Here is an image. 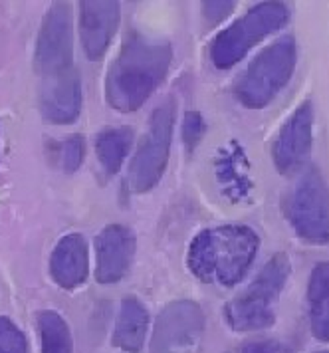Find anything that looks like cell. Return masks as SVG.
Instances as JSON below:
<instances>
[{
    "label": "cell",
    "instance_id": "277c9868",
    "mask_svg": "<svg viewBox=\"0 0 329 353\" xmlns=\"http://www.w3.org/2000/svg\"><path fill=\"white\" fill-rule=\"evenodd\" d=\"M203 334L201 305L190 300H177L161 310L149 353H199Z\"/></svg>",
    "mask_w": 329,
    "mask_h": 353
},
{
    "label": "cell",
    "instance_id": "7c38bea8",
    "mask_svg": "<svg viewBox=\"0 0 329 353\" xmlns=\"http://www.w3.org/2000/svg\"><path fill=\"white\" fill-rule=\"evenodd\" d=\"M50 274L66 290L81 286L88 278V244L81 234H68L56 244L50 256Z\"/></svg>",
    "mask_w": 329,
    "mask_h": 353
},
{
    "label": "cell",
    "instance_id": "ffe728a7",
    "mask_svg": "<svg viewBox=\"0 0 329 353\" xmlns=\"http://www.w3.org/2000/svg\"><path fill=\"white\" fill-rule=\"evenodd\" d=\"M242 353H290V350L276 341H256V343H246L242 347Z\"/></svg>",
    "mask_w": 329,
    "mask_h": 353
},
{
    "label": "cell",
    "instance_id": "5b68a950",
    "mask_svg": "<svg viewBox=\"0 0 329 353\" xmlns=\"http://www.w3.org/2000/svg\"><path fill=\"white\" fill-rule=\"evenodd\" d=\"M74 36H72V10L66 2H54L42 20L36 52H34V68L44 78L62 74L74 68Z\"/></svg>",
    "mask_w": 329,
    "mask_h": 353
},
{
    "label": "cell",
    "instance_id": "30bf717a",
    "mask_svg": "<svg viewBox=\"0 0 329 353\" xmlns=\"http://www.w3.org/2000/svg\"><path fill=\"white\" fill-rule=\"evenodd\" d=\"M119 4L111 0H86L79 4V36L90 60H99L115 36Z\"/></svg>",
    "mask_w": 329,
    "mask_h": 353
},
{
    "label": "cell",
    "instance_id": "6da1fadb",
    "mask_svg": "<svg viewBox=\"0 0 329 353\" xmlns=\"http://www.w3.org/2000/svg\"><path fill=\"white\" fill-rule=\"evenodd\" d=\"M172 60L167 40L131 30L106 78V97L117 112H135L165 80Z\"/></svg>",
    "mask_w": 329,
    "mask_h": 353
},
{
    "label": "cell",
    "instance_id": "e0dca14e",
    "mask_svg": "<svg viewBox=\"0 0 329 353\" xmlns=\"http://www.w3.org/2000/svg\"><path fill=\"white\" fill-rule=\"evenodd\" d=\"M0 353H28L26 337L8 318H0Z\"/></svg>",
    "mask_w": 329,
    "mask_h": 353
},
{
    "label": "cell",
    "instance_id": "7a4b0ae2",
    "mask_svg": "<svg viewBox=\"0 0 329 353\" xmlns=\"http://www.w3.org/2000/svg\"><path fill=\"white\" fill-rule=\"evenodd\" d=\"M258 239L244 226H220L203 230L188 248V268L203 282L236 284L250 268Z\"/></svg>",
    "mask_w": 329,
    "mask_h": 353
},
{
    "label": "cell",
    "instance_id": "ac0fdd59",
    "mask_svg": "<svg viewBox=\"0 0 329 353\" xmlns=\"http://www.w3.org/2000/svg\"><path fill=\"white\" fill-rule=\"evenodd\" d=\"M204 131H206V123H204L203 115L199 112H188L183 119V141L187 145L188 151H192L199 141L203 139Z\"/></svg>",
    "mask_w": 329,
    "mask_h": 353
},
{
    "label": "cell",
    "instance_id": "9c48e42d",
    "mask_svg": "<svg viewBox=\"0 0 329 353\" xmlns=\"http://www.w3.org/2000/svg\"><path fill=\"white\" fill-rule=\"evenodd\" d=\"M40 112L56 125L74 123L81 112V80L76 68L42 80Z\"/></svg>",
    "mask_w": 329,
    "mask_h": 353
},
{
    "label": "cell",
    "instance_id": "d6986e66",
    "mask_svg": "<svg viewBox=\"0 0 329 353\" xmlns=\"http://www.w3.org/2000/svg\"><path fill=\"white\" fill-rule=\"evenodd\" d=\"M232 2H204V17L210 22H219L232 10Z\"/></svg>",
    "mask_w": 329,
    "mask_h": 353
},
{
    "label": "cell",
    "instance_id": "8fae6325",
    "mask_svg": "<svg viewBox=\"0 0 329 353\" xmlns=\"http://www.w3.org/2000/svg\"><path fill=\"white\" fill-rule=\"evenodd\" d=\"M286 76V50L274 46L266 50L246 72V76L238 81L236 94L242 103L258 108L264 105L270 96L278 90L280 81Z\"/></svg>",
    "mask_w": 329,
    "mask_h": 353
},
{
    "label": "cell",
    "instance_id": "52a82bcc",
    "mask_svg": "<svg viewBox=\"0 0 329 353\" xmlns=\"http://www.w3.org/2000/svg\"><path fill=\"white\" fill-rule=\"evenodd\" d=\"M280 276V266L276 262L270 264L250 288L240 298H236L232 304H228L226 320L235 330H258L266 327L272 321L268 304L272 300L274 290L278 288Z\"/></svg>",
    "mask_w": 329,
    "mask_h": 353
},
{
    "label": "cell",
    "instance_id": "2e32d148",
    "mask_svg": "<svg viewBox=\"0 0 329 353\" xmlns=\"http://www.w3.org/2000/svg\"><path fill=\"white\" fill-rule=\"evenodd\" d=\"M58 159L63 173H76L86 155V141L81 135H70L68 139H63L58 143Z\"/></svg>",
    "mask_w": 329,
    "mask_h": 353
},
{
    "label": "cell",
    "instance_id": "5bb4252c",
    "mask_svg": "<svg viewBox=\"0 0 329 353\" xmlns=\"http://www.w3.org/2000/svg\"><path fill=\"white\" fill-rule=\"evenodd\" d=\"M133 141V131L129 128H113L101 131L95 137V153L108 175H115L126 163Z\"/></svg>",
    "mask_w": 329,
    "mask_h": 353
},
{
    "label": "cell",
    "instance_id": "8992f818",
    "mask_svg": "<svg viewBox=\"0 0 329 353\" xmlns=\"http://www.w3.org/2000/svg\"><path fill=\"white\" fill-rule=\"evenodd\" d=\"M280 22V10L278 6H258L250 10L242 20H238L230 28L217 36L210 48V58L219 68H230L236 64L252 44H256L262 36L274 30Z\"/></svg>",
    "mask_w": 329,
    "mask_h": 353
},
{
    "label": "cell",
    "instance_id": "ba28073f",
    "mask_svg": "<svg viewBox=\"0 0 329 353\" xmlns=\"http://www.w3.org/2000/svg\"><path fill=\"white\" fill-rule=\"evenodd\" d=\"M135 234L121 225L106 226L95 239V278L101 284L119 282L131 268Z\"/></svg>",
    "mask_w": 329,
    "mask_h": 353
},
{
    "label": "cell",
    "instance_id": "9a60e30c",
    "mask_svg": "<svg viewBox=\"0 0 329 353\" xmlns=\"http://www.w3.org/2000/svg\"><path fill=\"white\" fill-rule=\"evenodd\" d=\"M42 353H72V334L60 314L46 310L38 314Z\"/></svg>",
    "mask_w": 329,
    "mask_h": 353
},
{
    "label": "cell",
    "instance_id": "3957f363",
    "mask_svg": "<svg viewBox=\"0 0 329 353\" xmlns=\"http://www.w3.org/2000/svg\"><path fill=\"white\" fill-rule=\"evenodd\" d=\"M172 128H175V103L167 99L153 112L149 119V129L143 135L127 171L129 193L151 191L167 169L171 155Z\"/></svg>",
    "mask_w": 329,
    "mask_h": 353
},
{
    "label": "cell",
    "instance_id": "4fadbf2b",
    "mask_svg": "<svg viewBox=\"0 0 329 353\" xmlns=\"http://www.w3.org/2000/svg\"><path fill=\"white\" fill-rule=\"evenodd\" d=\"M149 325V314L143 302L135 296H129L121 302L111 343L126 353H139L145 343Z\"/></svg>",
    "mask_w": 329,
    "mask_h": 353
}]
</instances>
